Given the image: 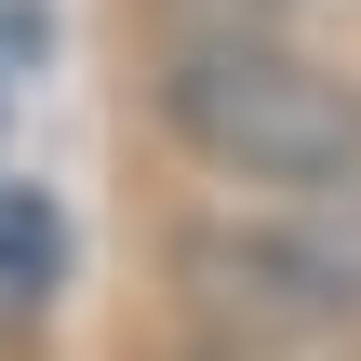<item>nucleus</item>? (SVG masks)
Here are the masks:
<instances>
[{
    "label": "nucleus",
    "mask_w": 361,
    "mask_h": 361,
    "mask_svg": "<svg viewBox=\"0 0 361 361\" xmlns=\"http://www.w3.org/2000/svg\"><path fill=\"white\" fill-rule=\"evenodd\" d=\"M147 121L228 188H348L361 174V67L322 54L308 27L161 40L147 54Z\"/></svg>",
    "instance_id": "1"
},
{
    "label": "nucleus",
    "mask_w": 361,
    "mask_h": 361,
    "mask_svg": "<svg viewBox=\"0 0 361 361\" xmlns=\"http://www.w3.org/2000/svg\"><path fill=\"white\" fill-rule=\"evenodd\" d=\"M161 281L201 308V335L348 348L361 335V174L348 188H228V201L174 214Z\"/></svg>",
    "instance_id": "2"
},
{
    "label": "nucleus",
    "mask_w": 361,
    "mask_h": 361,
    "mask_svg": "<svg viewBox=\"0 0 361 361\" xmlns=\"http://www.w3.org/2000/svg\"><path fill=\"white\" fill-rule=\"evenodd\" d=\"M134 27L161 54V40H268V27H308V13L295 0H134Z\"/></svg>",
    "instance_id": "3"
},
{
    "label": "nucleus",
    "mask_w": 361,
    "mask_h": 361,
    "mask_svg": "<svg viewBox=\"0 0 361 361\" xmlns=\"http://www.w3.org/2000/svg\"><path fill=\"white\" fill-rule=\"evenodd\" d=\"M0 268H27V281L54 268V214H40V201H27V214H0Z\"/></svg>",
    "instance_id": "4"
},
{
    "label": "nucleus",
    "mask_w": 361,
    "mask_h": 361,
    "mask_svg": "<svg viewBox=\"0 0 361 361\" xmlns=\"http://www.w3.org/2000/svg\"><path fill=\"white\" fill-rule=\"evenodd\" d=\"M174 361H335V348H268V335H188Z\"/></svg>",
    "instance_id": "5"
}]
</instances>
